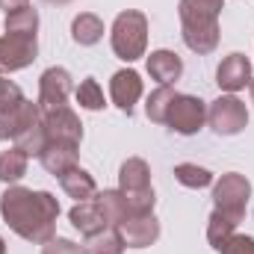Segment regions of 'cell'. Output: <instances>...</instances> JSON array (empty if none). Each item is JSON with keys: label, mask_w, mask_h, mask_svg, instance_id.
Here are the masks:
<instances>
[{"label": "cell", "mask_w": 254, "mask_h": 254, "mask_svg": "<svg viewBox=\"0 0 254 254\" xmlns=\"http://www.w3.org/2000/svg\"><path fill=\"white\" fill-rule=\"evenodd\" d=\"M0 213L6 225L27 243L45 246L54 240V225L60 216V201L51 192H33L24 187H9L0 195Z\"/></svg>", "instance_id": "6da1fadb"}, {"label": "cell", "mask_w": 254, "mask_h": 254, "mask_svg": "<svg viewBox=\"0 0 254 254\" xmlns=\"http://www.w3.org/2000/svg\"><path fill=\"white\" fill-rule=\"evenodd\" d=\"M222 0H181V36L195 54H213L219 45V12Z\"/></svg>", "instance_id": "7a4b0ae2"}, {"label": "cell", "mask_w": 254, "mask_h": 254, "mask_svg": "<svg viewBox=\"0 0 254 254\" xmlns=\"http://www.w3.org/2000/svg\"><path fill=\"white\" fill-rule=\"evenodd\" d=\"M119 192L125 195L130 216L154 213L157 198H154V190H151V169H148L145 160L130 157L127 163H122V169H119Z\"/></svg>", "instance_id": "3957f363"}, {"label": "cell", "mask_w": 254, "mask_h": 254, "mask_svg": "<svg viewBox=\"0 0 254 254\" xmlns=\"http://www.w3.org/2000/svg\"><path fill=\"white\" fill-rule=\"evenodd\" d=\"M110 45H113V54L119 60H125V63H133V60L145 57V48H148V18L142 12H136V9L122 12L113 21Z\"/></svg>", "instance_id": "277c9868"}, {"label": "cell", "mask_w": 254, "mask_h": 254, "mask_svg": "<svg viewBox=\"0 0 254 254\" xmlns=\"http://www.w3.org/2000/svg\"><path fill=\"white\" fill-rule=\"evenodd\" d=\"M249 198H252V184L237 175V172H228L222 175V181L213 187V201H216V210L228 213L231 219H243L246 216V207H249Z\"/></svg>", "instance_id": "5b68a950"}, {"label": "cell", "mask_w": 254, "mask_h": 254, "mask_svg": "<svg viewBox=\"0 0 254 254\" xmlns=\"http://www.w3.org/2000/svg\"><path fill=\"white\" fill-rule=\"evenodd\" d=\"M207 122L219 136H237L249 125V110L240 98L234 95H222L219 101H213L207 107Z\"/></svg>", "instance_id": "8992f818"}, {"label": "cell", "mask_w": 254, "mask_h": 254, "mask_svg": "<svg viewBox=\"0 0 254 254\" xmlns=\"http://www.w3.org/2000/svg\"><path fill=\"white\" fill-rule=\"evenodd\" d=\"M204 122H207V104L201 98H195V95H175L169 119H166V125L172 127L175 133L192 136V133H198L204 127Z\"/></svg>", "instance_id": "52a82bcc"}, {"label": "cell", "mask_w": 254, "mask_h": 254, "mask_svg": "<svg viewBox=\"0 0 254 254\" xmlns=\"http://www.w3.org/2000/svg\"><path fill=\"white\" fill-rule=\"evenodd\" d=\"M36 54H39L36 36H18V33L0 36V71H21L36 60Z\"/></svg>", "instance_id": "ba28073f"}, {"label": "cell", "mask_w": 254, "mask_h": 254, "mask_svg": "<svg viewBox=\"0 0 254 254\" xmlns=\"http://www.w3.org/2000/svg\"><path fill=\"white\" fill-rule=\"evenodd\" d=\"M42 122V110L33 101H18L6 110H0V139H18L21 133H27L30 127Z\"/></svg>", "instance_id": "9c48e42d"}, {"label": "cell", "mask_w": 254, "mask_h": 254, "mask_svg": "<svg viewBox=\"0 0 254 254\" xmlns=\"http://www.w3.org/2000/svg\"><path fill=\"white\" fill-rule=\"evenodd\" d=\"M74 92V83H71V74L65 68H48L39 80V110L48 113V110H57L65 107L68 95Z\"/></svg>", "instance_id": "30bf717a"}, {"label": "cell", "mask_w": 254, "mask_h": 254, "mask_svg": "<svg viewBox=\"0 0 254 254\" xmlns=\"http://www.w3.org/2000/svg\"><path fill=\"white\" fill-rule=\"evenodd\" d=\"M42 127L48 130V139L51 142L80 145V139H83V125L74 116V110H68V107H57V110L42 113Z\"/></svg>", "instance_id": "8fae6325"}, {"label": "cell", "mask_w": 254, "mask_h": 254, "mask_svg": "<svg viewBox=\"0 0 254 254\" xmlns=\"http://www.w3.org/2000/svg\"><path fill=\"white\" fill-rule=\"evenodd\" d=\"M119 234H122L125 246H130V249H145V246L157 243V237H160V222L154 219V213L127 216L125 222L119 225Z\"/></svg>", "instance_id": "7c38bea8"}, {"label": "cell", "mask_w": 254, "mask_h": 254, "mask_svg": "<svg viewBox=\"0 0 254 254\" xmlns=\"http://www.w3.org/2000/svg\"><path fill=\"white\" fill-rule=\"evenodd\" d=\"M110 95H113V104L122 110V113H133V107H136V101L142 98V77L136 74V71H116L113 74V80H110Z\"/></svg>", "instance_id": "4fadbf2b"}, {"label": "cell", "mask_w": 254, "mask_h": 254, "mask_svg": "<svg viewBox=\"0 0 254 254\" xmlns=\"http://www.w3.org/2000/svg\"><path fill=\"white\" fill-rule=\"evenodd\" d=\"M252 80V63L243 57V54H231V57H225L219 68H216V83H219V89H225V92H240V89H246V83Z\"/></svg>", "instance_id": "5bb4252c"}, {"label": "cell", "mask_w": 254, "mask_h": 254, "mask_svg": "<svg viewBox=\"0 0 254 254\" xmlns=\"http://www.w3.org/2000/svg\"><path fill=\"white\" fill-rule=\"evenodd\" d=\"M45 172H51L54 178H63L65 172L77 169V145L71 142H48V148L39 154Z\"/></svg>", "instance_id": "9a60e30c"}, {"label": "cell", "mask_w": 254, "mask_h": 254, "mask_svg": "<svg viewBox=\"0 0 254 254\" xmlns=\"http://www.w3.org/2000/svg\"><path fill=\"white\" fill-rule=\"evenodd\" d=\"M68 219H71V225H74L80 234H86V237L110 228L107 219H104V213H101V207L95 204V198H89V201H77V204L71 207Z\"/></svg>", "instance_id": "2e32d148"}, {"label": "cell", "mask_w": 254, "mask_h": 254, "mask_svg": "<svg viewBox=\"0 0 254 254\" xmlns=\"http://www.w3.org/2000/svg\"><path fill=\"white\" fill-rule=\"evenodd\" d=\"M181 71H184V63L172 51H154L148 57V74L154 80H160V86H172L181 77Z\"/></svg>", "instance_id": "e0dca14e"}, {"label": "cell", "mask_w": 254, "mask_h": 254, "mask_svg": "<svg viewBox=\"0 0 254 254\" xmlns=\"http://www.w3.org/2000/svg\"><path fill=\"white\" fill-rule=\"evenodd\" d=\"M60 184H63V192L68 198H74V201H89V198H95V178L89 175V172H83L80 166L77 169H71V172H65L63 178H60Z\"/></svg>", "instance_id": "ac0fdd59"}, {"label": "cell", "mask_w": 254, "mask_h": 254, "mask_svg": "<svg viewBox=\"0 0 254 254\" xmlns=\"http://www.w3.org/2000/svg\"><path fill=\"white\" fill-rule=\"evenodd\" d=\"M71 39H74L77 45H83V48L98 45V42L104 39V21H101L98 15H92V12L77 15L74 24H71Z\"/></svg>", "instance_id": "d6986e66"}, {"label": "cell", "mask_w": 254, "mask_h": 254, "mask_svg": "<svg viewBox=\"0 0 254 254\" xmlns=\"http://www.w3.org/2000/svg\"><path fill=\"white\" fill-rule=\"evenodd\" d=\"M95 204L101 207V213H104V219H107L110 228H119L127 216H130V213H127V204H125V195L119 190L95 192Z\"/></svg>", "instance_id": "ffe728a7"}, {"label": "cell", "mask_w": 254, "mask_h": 254, "mask_svg": "<svg viewBox=\"0 0 254 254\" xmlns=\"http://www.w3.org/2000/svg\"><path fill=\"white\" fill-rule=\"evenodd\" d=\"M122 252H125V240H122L119 228L89 234L86 243H83V254H122Z\"/></svg>", "instance_id": "44dd1931"}, {"label": "cell", "mask_w": 254, "mask_h": 254, "mask_svg": "<svg viewBox=\"0 0 254 254\" xmlns=\"http://www.w3.org/2000/svg\"><path fill=\"white\" fill-rule=\"evenodd\" d=\"M234 228H237V219H231V216L222 213V210H213L210 225H207V240H210V246H213L216 252H222L225 243L234 237Z\"/></svg>", "instance_id": "7402d4cb"}, {"label": "cell", "mask_w": 254, "mask_h": 254, "mask_svg": "<svg viewBox=\"0 0 254 254\" xmlns=\"http://www.w3.org/2000/svg\"><path fill=\"white\" fill-rule=\"evenodd\" d=\"M175 95H178V92H175L172 86H160V89H154V92H151V98H148V104H145L148 119H151V122H157V125H166Z\"/></svg>", "instance_id": "603a6c76"}, {"label": "cell", "mask_w": 254, "mask_h": 254, "mask_svg": "<svg viewBox=\"0 0 254 254\" xmlns=\"http://www.w3.org/2000/svg\"><path fill=\"white\" fill-rule=\"evenodd\" d=\"M27 175V154L21 148L3 151L0 154V181L3 184H18Z\"/></svg>", "instance_id": "cb8c5ba5"}, {"label": "cell", "mask_w": 254, "mask_h": 254, "mask_svg": "<svg viewBox=\"0 0 254 254\" xmlns=\"http://www.w3.org/2000/svg\"><path fill=\"white\" fill-rule=\"evenodd\" d=\"M36 30H39V15H36V9L24 6V9H18V12L6 15V33H18V36H36Z\"/></svg>", "instance_id": "d4e9b609"}, {"label": "cell", "mask_w": 254, "mask_h": 254, "mask_svg": "<svg viewBox=\"0 0 254 254\" xmlns=\"http://www.w3.org/2000/svg\"><path fill=\"white\" fill-rule=\"evenodd\" d=\"M175 178H178V184H184V187H190V190H204V187L213 184V175H210L207 169L195 166V163H181V166H175Z\"/></svg>", "instance_id": "484cf974"}, {"label": "cell", "mask_w": 254, "mask_h": 254, "mask_svg": "<svg viewBox=\"0 0 254 254\" xmlns=\"http://www.w3.org/2000/svg\"><path fill=\"white\" fill-rule=\"evenodd\" d=\"M48 142H51V139H48V130L39 122L36 127H30L27 133H21V136L15 139V148H21L27 157H39V154L48 148Z\"/></svg>", "instance_id": "4316f807"}, {"label": "cell", "mask_w": 254, "mask_h": 254, "mask_svg": "<svg viewBox=\"0 0 254 254\" xmlns=\"http://www.w3.org/2000/svg\"><path fill=\"white\" fill-rule=\"evenodd\" d=\"M77 104H80L83 110H104V92H101V86H98L95 77H86V80L80 83V89H77Z\"/></svg>", "instance_id": "83f0119b"}, {"label": "cell", "mask_w": 254, "mask_h": 254, "mask_svg": "<svg viewBox=\"0 0 254 254\" xmlns=\"http://www.w3.org/2000/svg\"><path fill=\"white\" fill-rule=\"evenodd\" d=\"M42 254H83V246H77V243H71L65 237H54V240L45 243Z\"/></svg>", "instance_id": "f1b7e54d"}, {"label": "cell", "mask_w": 254, "mask_h": 254, "mask_svg": "<svg viewBox=\"0 0 254 254\" xmlns=\"http://www.w3.org/2000/svg\"><path fill=\"white\" fill-rule=\"evenodd\" d=\"M219 254H254V240L246 234H234Z\"/></svg>", "instance_id": "f546056e"}, {"label": "cell", "mask_w": 254, "mask_h": 254, "mask_svg": "<svg viewBox=\"0 0 254 254\" xmlns=\"http://www.w3.org/2000/svg\"><path fill=\"white\" fill-rule=\"evenodd\" d=\"M18 101H24L21 89H18L12 80H6V77L0 74V110H6V107H12V104H18Z\"/></svg>", "instance_id": "4dcf8cb0"}, {"label": "cell", "mask_w": 254, "mask_h": 254, "mask_svg": "<svg viewBox=\"0 0 254 254\" xmlns=\"http://www.w3.org/2000/svg\"><path fill=\"white\" fill-rule=\"evenodd\" d=\"M30 0H0V9L6 12V15H12V12H18V9H24Z\"/></svg>", "instance_id": "1f68e13d"}, {"label": "cell", "mask_w": 254, "mask_h": 254, "mask_svg": "<svg viewBox=\"0 0 254 254\" xmlns=\"http://www.w3.org/2000/svg\"><path fill=\"white\" fill-rule=\"evenodd\" d=\"M45 3H54V6H65V3H71V0H45Z\"/></svg>", "instance_id": "d6a6232c"}, {"label": "cell", "mask_w": 254, "mask_h": 254, "mask_svg": "<svg viewBox=\"0 0 254 254\" xmlns=\"http://www.w3.org/2000/svg\"><path fill=\"white\" fill-rule=\"evenodd\" d=\"M0 254H6V243H3V237H0Z\"/></svg>", "instance_id": "836d02e7"}, {"label": "cell", "mask_w": 254, "mask_h": 254, "mask_svg": "<svg viewBox=\"0 0 254 254\" xmlns=\"http://www.w3.org/2000/svg\"><path fill=\"white\" fill-rule=\"evenodd\" d=\"M252 104H254V83H252Z\"/></svg>", "instance_id": "e575fe53"}]
</instances>
